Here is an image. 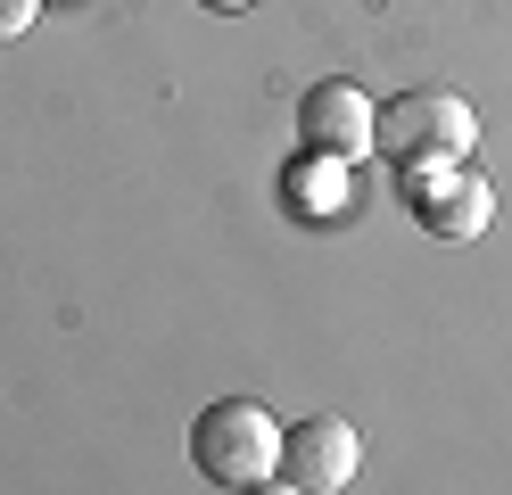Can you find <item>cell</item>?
<instances>
[{"instance_id":"6da1fadb","label":"cell","mask_w":512,"mask_h":495,"mask_svg":"<svg viewBox=\"0 0 512 495\" xmlns=\"http://www.w3.org/2000/svg\"><path fill=\"white\" fill-rule=\"evenodd\" d=\"M372 141L389 149V165H405V174H446V165H471L479 116L455 91H405V99H389V116L372 124Z\"/></svg>"},{"instance_id":"7a4b0ae2","label":"cell","mask_w":512,"mask_h":495,"mask_svg":"<svg viewBox=\"0 0 512 495\" xmlns=\"http://www.w3.org/2000/svg\"><path fill=\"white\" fill-rule=\"evenodd\" d=\"M190 462L215 487H265L281 471V429L256 396H223V405H207L190 421Z\"/></svg>"},{"instance_id":"3957f363","label":"cell","mask_w":512,"mask_h":495,"mask_svg":"<svg viewBox=\"0 0 512 495\" xmlns=\"http://www.w3.org/2000/svg\"><path fill=\"white\" fill-rule=\"evenodd\" d=\"M356 462H364V438H356V421H339V413H314L298 429H281V487L331 495V487L356 479Z\"/></svg>"},{"instance_id":"277c9868","label":"cell","mask_w":512,"mask_h":495,"mask_svg":"<svg viewBox=\"0 0 512 495\" xmlns=\"http://www.w3.org/2000/svg\"><path fill=\"white\" fill-rule=\"evenodd\" d=\"M372 124H380V108L356 91V83H314L306 99H298V141L314 149V157H364L372 149Z\"/></svg>"},{"instance_id":"5b68a950","label":"cell","mask_w":512,"mask_h":495,"mask_svg":"<svg viewBox=\"0 0 512 495\" xmlns=\"http://www.w3.org/2000/svg\"><path fill=\"white\" fill-rule=\"evenodd\" d=\"M413 198H422V231L430 240H479L488 231V182L479 174H463V165H446V182H422L413 174Z\"/></svg>"},{"instance_id":"8992f818","label":"cell","mask_w":512,"mask_h":495,"mask_svg":"<svg viewBox=\"0 0 512 495\" xmlns=\"http://www.w3.org/2000/svg\"><path fill=\"white\" fill-rule=\"evenodd\" d=\"M34 25V0H0V42H9V33H25Z\"/></svg>"},{"instance_id":"52a82bcc","label":"cell","mask_w":512,"mask_h":495,"mask_svg":"<svg viewBox=\"0 0 512 495\" xmlns=\"http://www.w3.org/2000/svg\"><path fill=\"white\" fill-rule=\"evenodd\" d=\"M199 9H215V17H240V9H256V0H199Z\"/></svg>"}]
</instances>
